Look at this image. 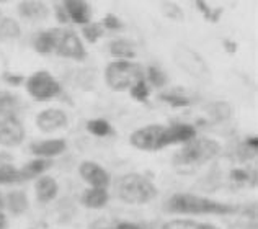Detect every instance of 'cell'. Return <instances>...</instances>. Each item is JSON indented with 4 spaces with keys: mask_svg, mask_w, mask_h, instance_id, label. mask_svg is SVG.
<instances>
[{
    "mask_svg": "<svg viewBox=\"0 0 258 229\" xmlns=\"http://www.w3.org/2000/svg\"><path fill=\"white\" fill-rule=\"evenodd\" d=\"M164 210L173 214H232L237 211V208L196 193L181 192L172 195L167 200Z\"/></svg>",
    "mask_w": 258,
    "mask_h": 229,
    "instance_id": "obj_1",
    "label": "cell"
},
{
    "mask_svg": "<svg viewBox=\"0 0 258 229\" xmlns=\"http://www.w3.org/2000/svg\"><path fill=\"white\" fill-rule=\"evenodd\" d=\"M221 152V146L211 138H195L185 143L173 156L172 164L176 170H195L196 167L209 162Z\"/></svg>",
    "mask_w": 258,
    "mask_h": 229,
    "instance_id": "obj_2",
    "label": "cell"
},
{
    "mask_svg": "<svg viewBox=\"0 0 258 229\" xmlns=\"http://www.w3.org/2000/svg\"><path fill=\"white\" fill-rule=\"evenodd\" d=\"M116 197L127 205H146L159 195L157 187L141 174H126L114 182Z\"/></svg>",
    "mask_w": 258,
    "mask_h": 229,
    "instance_id": "obj_3",
    "label": "cell"
},
{
    "mask_svg": "<svg viewBox=\"0 0 258 229\" xmlns=\"http://www.w3.org/2000/svg\"><path fill=\"white\" fill-rule=\"evenodd\" d=\"M142 79H144V71L133 61H113L105 69V80L108 87L116 92L129 90Z\"/></svg>",
    "mask_w": 258,
    "mask_h": 229,
    "instance_id": "obj_4",
    "label": "cell"
},
{
    "mask_svg": "<svg viewBox=\"0 0 258 229\" xmlns=\"http://www.w3.org/2000/svg\"><path fill=\"white\" fill-rule=\"evenodd\" d=\"M173 59L180 69L185 71L188 76L200 80V82H209L211 80V69L198 51L189 48L186 44H178L173 51Z\"/></svg>",
    "mask_w": 258,
    "mask_h": 229,
    "instance_id": "obj_5",
    "label": "cell"
},
{
    "mask_svg": "<svg viewBox=\"0 0 258 229\" xmlns=\"http://www.w3.org/2000/svg\"><path fill=\"white\" fill-rule=\"evenodd\" d=\"M26 90H28L31 98L38 100V102H47V100L59 97L62 87L54 79L51 72L36 71L26 80Z\"/></svg>",
    "mask_w": 258,
    "mask_h": 229,
    "instance_id": "obj_6",
    "label": "cell"
},
{
    "mask_svg": "<svg viewBox=\"0 0 258 229\" xmlns=\"http://www.w3.org/2000/svg\"><path fill=\"white\" fill-rule=\"evenodd\" d=\"M164 125L142 126L129 136V143L139 151H159V143L162 134H164Z\"/></svg>",
    "mask_w": 258,
    "mask_h": 229,
    "instance_id": "obj_7",
    "label": "cell"
},
{
    "mask_svg": "<svg viewBox=\"0 0 258 229\" xmlns=\"http://www.w3.org/2000/svg\"><path fill=\"white\" fill-rule=\"evenodd\" d=\"M56 54L74 61H84L87 58V51L82 39L79 38L76 31L62 30L56 46Z\"/></svg>",
    "mask_w": 258,
    "mask_h": 229,
    "instance_id": "obj_8",
    "label": "cell"
},
{
    "mask_svg": "<svg viewBox=\"0 0 258 229\" xmlns=\"http://www.w3.org/2000/svg\"><path fill=\"white\" fill-rule=\"evenodd\" d=\"M25 136V126L18 117L0 120V144L4 147H15L22 144Z\"/></svg>",
    "mask_w": 258,
    "mask_h": 229,
    "instance_id": "obj_9",
    "label": "cell"
},
{
    "mask_svg": "<svg viewBox=\"0 0 258 229\" xmlns=\"http://www.w3.org/2000/svg\"><path fill=\"white\" fill-rule=\"evenodd\" d=\"M79 174L88 185L93 188H105L108 190V187L111 184L110 174H108L100 164L93 162V160H84L79 165Z\"/></svg>",
    "mask_w": 258,
    "mask_h": 229,
    "instance_id": "obj_10",
    "label": "cell"
},
{
    "mask_svg": "<svg viewBox=\"0 0 258 229\" xmlns=\"http://www.w3.org/2000/svg\"><path fill=\"white\" fill-rule=\"evenodd\" d=\"M196 138V130L191 125L186 123H176L172 126H165L164 134L160 138L159 143V149H164V147H168L176 143H188Z\"/></svg>",
    "mask_w": 258,
    "mask_h": 229,
    "instance_id": "obj_11",
    "label": "cell"
},
{
    "mask_svg": "<svg viewBox=\"0 0 258 229\" xmlns=\"http://www.w3.org/2000/svg\"><path fill=\"white\" fill-rule=\"evenodd\" d=\"M67 115L66 111L59 108H46L38 113L36 117V126L43 133H52L57 130H62L67 126Z\"/></svg>",
    "mask_w": 258,
    "mask_h": 229,
    "instance_id": "obj_12",
    "label": "cell"
},
{
    "mask_svg": "<svg viewBox=\"0 0 258 229\" xmlns=\"http://www.w3.org/2000/svg\"><path fill=\"white\" fill-rule=\"evenodd\" d=\"M64 10L69 17V22L77 25H87L92 22V7L90 4L82 2V0H67L62 4Z\"/></svg>",
    "mask_w": 258,
    "mask_h": 229,
    "instance_id": "obj_13",
    "label": "cell"
},
{
    "mask_svg": "<svg viewBox=\"0 0 258 229\" xmlns=\"http://www.w3.org/2000/svg\"><path fill=\"white\" fill-rule=\"evenodd\" d=\"M67 149L66 139H46V141H38L30 146V151L35 156L41 159H51L54 156H59Z\"/></svg>",
    "mask_w": 258,
    "mask_h": 229,
    "instance_id": "obj_14",
    "label": "cell"
},
{
    "mask_svg": "<svg viewBox=\"0 0 258 229\" xmlns=\"http://www.w3.org/2000/svg\"><path fill=\"white\" fill-rule=\"evenodd\" d=\"M60 31L62 30H59V28H49V30L39 31L38 35L33 38V46H35L36 52L46 56V54H51V52L56 51Z\"/></svg>",
    "mask_w": 258,
    "mask_h": 229,
    "instance_id": "obj_15",
    "label": "cell"
},
{
    "mask_svg": "<svg viewBox=\"0 0 258 229\" xmlns=\"http://www.w3.org/2000/svg\"><path fill=\"white\" fill-rule=\"evenodd\" d=\"M36 198L39 203H49L54 198L57 197L59 193V185L54 177H49V175H43V177L36 179Z\"/></svg>",
    "mask_w": 258,
    "mask_h": 229,
    "instance_id": "obj_16",
    "label": "cell"
},
{
    "mask_svg": "<svg viewBox=\"0 0 258 229\" xmlns=\"http://www.w3.org/2000/svg\"><path fill=\"white\" fill-rule=\"evenodd\" d=\"M18 13L20 17H23L26 20H44L49 15V10H47V5L41 0H25V2L18 4Z\"/></svg>",
    "mask_w": 258,
    "mask_h": 229,
    "instance_id": "obj_17",
    "label": "cell"
},
{
    "mask_svg": "<svg viewBox=\"0 0 258 229\" xmlns=\"http://www.w3.org/2000/svg\"><path fill=\"white\" fill-rule=\"evenodd\" d=\"M108 201H110V193L105 188L90 187L88 190H84L82 197H80V203L90 210H100V208L106 206Z\"/></svg>",
    "mask_w": 258,
    "mask_h": 229,
    "instance_id": "obj_18",
    "label": "cell"
},
{
    "mask_svg": "<svg viewBox=\"0 0 258 229\" xmlns=\"http://www.w3.org/2000/svg\"><path fill=\"white\" fill-rule=\"evenodd\" d=\"M5 206L7 210H9L10 214L13 216H20V214L26 213V210L30 208V201H28V197H26V193L22 192V190H12L5 195Z\"/></svg>",
    "mask_w": 258,
    "mask_h": 229,
    "instance_id": "obj_19",
    "label": "cell"
},
{
    "mask_svg": "<svg viewBox=\"0 0 258 229\" xmlns=\"http://www.w3.org/2000/svg\"><path fill=\"white\" fill-rule=\"evenodd\" d=\"M51 167V160L49 159H41V157H36L26 162L22 169H20V179L22 182L26 180H33V179H39L43 177V174Z\"/></svg>",
    "mask_w": 258,
    "mask_h": 229,
    "instance_id": "obj_20",
    "label": "cell"
},
{
    "mask_svg": "<svg viewBox=\"0 0 258 229\" xmlns=\"http://www.w3.org/2000/svg\"><path fill=\"white\" fill-rule=\"evenodd\" d=\"M110 52L111 56L118 58V61H131L136 58V46L129 39H114L110 43Z\"/></svg>",
    "mask_w": 258,
    "mask_h": 229,
    "instance_id": "obj_21",
    "label": "cell"
},
{
    "mask_svg": "<svg viewBox=\"0 0 258 229\" xmlns=\"http://www.w3.org/2000/svg\"><path fill=\"white\" fill-rule=\"evenodd\" d=\"M22 36V26L15 18H2L0 20V39L2 41H13Z\"/></svg>",
    "mask_w": 258,
    "mask_h": 229,
    "instance_id": "obj_22",
    "label": "cell"
},
{
    "mask_svg": "<svg viewBox=\"0 0 258 229\" xmlns=\"http://www.w3.org/2000/svg\"><path fill=\"white\" fill-rule=\"evenodd\" d=\"M20 111V100L13 93H0V117H17Z\"/></svg>",
    "mask_w": 258,
    "mask_h": 229,
    "instance_id": "obj_23",
    "label": "cell"
},
{
    "mask_svg": "<svg viewBox=\"0 0 258 229\" xmlns=\"http://www.w3.org/2000/svg\"><path fill=\"white\" fill-rule=\"evenodd\" d=\"M22 184L20 169L12 162H0V185H15Z\"/></svg>",
    "mask_w": 258,
    "mask_h": 229,
    "instance_id": "obj_24",
    "label": "cell"
},
{
    "mask_svg": "<svg viewBox=\"0 0 258 229\" xmlns=\"http://www.w3.org/2000/svg\"><path fill=\"white\" fill-rule=\"evenodd\" d=\"M162 229H219V227L209 223H200V221H191V219H172L162 226Z\"/></svg>",
    "mask_w": 258,
    "mask_h": 229,
    "instance_id": "obj_25",
    "label": "cell"
},
{
    "mask_svg": "<svg viewBox=\"0 0 258 229\" xmlns=\"http://www.w3.org/2000/svg\"><path fill=\"white\" fill-rule=\"evenodd\" d=\"M87 131L92 133L93 136L105 138V136H110V134H113V128L106 120L95 118V120H88L87 121Z\"/></svg>",
    "mask_w": 258,
    "mask_h": 229,
    "instance_id": "obj_26",
    "label": "cell"
},
{
    "mask_svg": "<svg viewBox=\"0 0 258 229\" xmlns=\"http://www.w3.org/2000/svg\"><path fill=\"white\" fill-rule=\"evenodd\" d=\"M146 82H149L152 87H155V89H162V87H165V84L168 82L167 79V74L160 69V67L157 66H151L147 69V79Z\"/></svg>",
    "mask_w": 258,
    "mask_h": 229,
    "instance_id": "obj_27",
    "label": "cell"
},
{
    "mask_svg": "<svg viewBox=\"0 0 258 229\" xmlns=\"http://www.w3.org/2000/svg\"><path fill=\"white\" fill-rule=\"evenodd\" d=\"M159 98L162 100V102L175 106V108H185V106L191 105L189 98L183 97V95H180V93H176V92H164V93H160Z\"/></svg>",
    "mask_w": 258,
    "mask_h": 229,
    "instance_id": "obj_28",
    "label": "cell"
},
{
    "mask_svg": "<svg viewBox=\"0 0 258 229\" xmlns=\"http://www.w3.org/2000/svg\"><path fill=\"white\" fill-rule=\"evenodd\" d=\"M129 92H131V97L134 100L146 103L149 100V95H151V89H149V84L146 82V77L142 80H139L138 84H134L131 89H129Z\"/></svg>",
    "mask_w": 258,
    "mask_h": 229,
    "instance_id": "obj_29",
    "label": "cell"
},
{
    "mask_svg": "<svg viewBox=\"0 0 258 229\" xmlns=\"http://www.w3.org/2000/svg\"><path fill=\"white\" fill-rule=\"evenodd\" d=\"M82 35L84 38L87 39L88 43H97L98 41V38L103 35V28H101V25L100 23H87L82 26Z\"/></svg>",
    "mask_w": 258,
    "mask_h": 229,
    "instance_id": "obj_30",
    "label": "cell"
},
{
    "mask_svg": "<svg viewBox=\"0 0 258 229\" xmlns=\"http://www.w3.org/2000/svg\"><path fill=\"white\" fill-rule=\"evenodd\" d=\"M196 7H198L203 15H205V18L209 20L211 23L219 22L221 13H222L221 9H211V4H208V2H196Z\"/></svg>",
    "mask_w": 258,
    "mask_h": 229,
    "instance_id": "obj_31",
    "label": "cell"
},
{
    "mask_svg": "<svg viewBox=\"0 0 258 229\" xmlns=\"http://www.w3.org/2000/svg\"><path fill=\"white\" fill-rule=\"evenodd\" d=\"M162 9H164L165 17L175 20V22H183V18H185V15H183L181 9H180V7L176 5V4H173V2H165V4H162Z\"/></svg>",
    "mask_w": 258,
    "mask_h": 229,
    "instance_id": "obj_32",
    "label": "cell"
},
{
    "mask_svg": "<svg viewBox=\"0 0 258 229\" xmlns=\"http://www.w3.org/2000/svg\"><path fill=\"white\" fill-rule=\"evenodd\" d=\"M100 25H101V28H106V30H111V31L123 30V22H121L116 15H113V13H108Z\"/></svg>",
    "mask_w": 258,
    "mask_h": 229,
    "instance_id": "obj_33",
    "label": "cell"
},
{
    "mask_svg": "<svg viewBox=\"0 0 258 229\" xmlns=\"http://www.w3.org/2000/svg\"><path fill=\"white\" fill-rule=\"evenodd\" d=\"M2 80L4 82H7L9 85H13V87H17L23 82V76L22 74H13V72H2Z\"/></svg>",
    "mask_w": 258,
    "mask_h": 229,
    "instance_id": "obj_34",
    "label": "cell"
},
{
    "mask_svg": "<svg viewBox=\"0 0 258 229\" xmlns=\"http://www.w3.org/2000/svg\"><path fill=\"white\" fill-rule=\"evenodd\" d=\"M56 17H57V22H60V23H69V17H67V13H66L62 5H57Z\"/></svg>",
    "mask_w": 258,
    "mask_h": 229,
    "instance_id": "obj_35",
    "label": "cell"
},
{
    "mask_svg": "<svg viewBox=\"0 0 258 229\" xmlns=\"http://www.w3.org/2000/svg\"><path fill=\"white\" fill-rule=\"evenodd\" d=\"M114 229H144L142 226L139 224H134V223H127V221H124V223H119Z\"/></svg>",
    "mask_w": 258,
    "mask_h": 229,
    "instance_id": "obj_36",
    "label": "cell"
},
{
    "mask_svg": "<svg viewBox=\"0 0 258 229\" xmlns=\"http://www.w3.org/2000/svg\"><path fill=\"white\" fill-rule=\"evenodd\" d=\"M245 144H247L248 147H252L253 151H256V149H258V138H256V136H250V138H247V139H245Z\"/></svg>",
    "mask_w": 258,
    "mask_h": 229,
    "instance_id": "obj_37",
    "label": "cell"
},
{
    "mask_svg": "<svg viewBox=\"0 0 258 229\" xmlns=\"http://www.w3.org/2000/svg\"><path fill=\"white\" fill-rule=\"evenodd\" d=\"M7 227V216H5V213L2 211L0 213V229H5Z\"/></svg>",
    "mask_w": 258,
    "mask_h": 229,
    "instance_id": "obj_38",
    "label": "cell"
},
{
    "mask_svg": "<svg viewBox=\"0 0 258 229\" xmlns=\"http://www.w3.org/2000/svg\"><path fill=\"white\" fill-rule=\"evenodd\" d=\"M4 206H5V201H4V195L0 193V213H2V210H4Z\"/></svg>",
    "mask_w": 258,
    "mask_h": 229,
    "instance_id": "obj_39",
    "label": "cell"
},
{
    "mask_svg": "<svg viewBox=\"0 0 258 229\" xmlns=\"http://www.w3.org/2000/svg\"><path fill=\"white\" fill-rule=\"evenodd\" d=\"M0 20H2V12H0Z\"/></svg>",
    "mask_w": 258,
    "mask_h": 229,
    "instance_id": "obj_40",
    "label": "cell"
}]
</instances>
